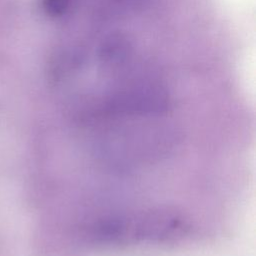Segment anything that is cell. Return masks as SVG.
<instances>
[{
  "label": "cell",
  "mask_w": 256,
  "mask_h": 256,
  "mask_svg": "<svg viewBox=\"0 0 256 256\" xmlns=\"http://www.w3.org/2000/svg\"><path fill=\"white\" fill-rule=\"evenodd\" d=\"M132 54V44L128 37L121 33L108 36L100 48V61L108 69L124 66Z\"/></svg>",
  "instance_id": "6da1fadb"
},
{
  "label": "cell",
  "mask_w": 256,
  "mask_h": 256,
  "mask_svg": "<svg viewBox=\"0 0 256 256\" xmlns=\"http://www.w3.org/2000/svg\"><path fill=\"white\" fill-rule=\"evenodd\" d=\"M145 1L146 0H116V2L119 3L120 5L130 7V8H136L141 4H143V2Z\"/></svg>",
  "instance_id": "3957f363"
},
{
  "label": "cell",
  "mask_w": 256,
  "mask_h": 256,
  "mask_svg": "<svg viewBox=\"0 0 256 256\" xmlns=\"http://www.w3.org/2000/svg\"><path fill=\"white\" fill-rule=\"evenodd\" d=\"M72 2L73 0H42V6L47 15L58 18L70 10Z\"/></svg>",
  "instance_id": "7a4b0ae2"
}]
</instances>
